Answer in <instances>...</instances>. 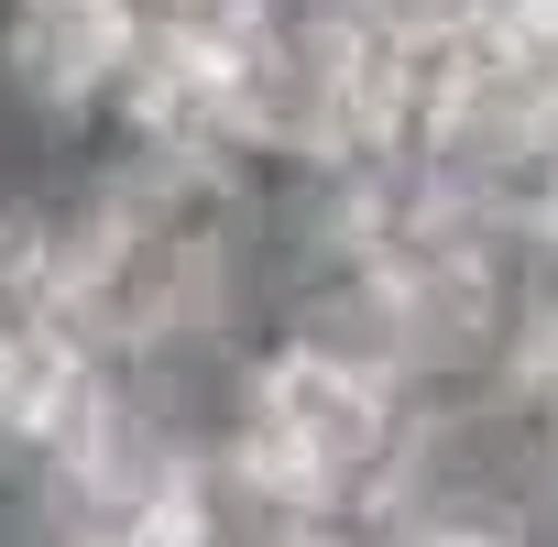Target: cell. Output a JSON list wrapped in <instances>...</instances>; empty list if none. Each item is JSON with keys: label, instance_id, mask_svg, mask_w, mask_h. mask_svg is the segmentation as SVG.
Here are the masks:
<instances>
[{"label": "cell", "instance_id": "1", "mask_svg": "<svg viewBox=\"0 0 558 547\" xmlns=\"http://www.w3.org/2000/svg\"><path fill=\"white\" fill-rule=\"evenodd\" d=\"M536 230H558V175H547V219H536Z\"/></svg>", "mask_w": 558, "mask_h": 547}]
</instances>
